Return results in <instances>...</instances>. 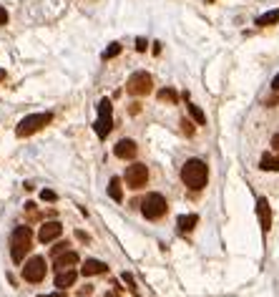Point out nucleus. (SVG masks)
<instances>
[{
	"instance_id": "1",
	"label": "nucleus",
	"mask_w": 279,
	"mask_h": 297,
	"mask_svg": "<svg viewBox=\"0 0 279 297\" xmlns=\"http://www.w3.org/2000/svg\"><path fill=\"white\" fill-rule=\"evenodd\" d=\"M207 179H209V166L202 159H189L181 166V181L186 184L189 189H194V192L204 189L207 187Z\"/></svg>"
},
{
	"instance_id": "29",
	"label": "nucleus",
	"mask_w": 279,
	"mask_h": 297,
	"mask_svg": "<svg viewBox=\"0 0 279 297\" xmlns=\"http://www.w3.org/2000/svg\"><path fill=\"white\" fill-rule=\"evenodd\" d=\"M78 295H81V297H86V295H91V287H81V290H78Z\"/></svg>"
},
{
	"instance_id": "32",
	"label": "nucleus",
	"mask_w": 279,
	"mask_h": 297,
	"mask_svg": "<svg viewBox=\"0 0 279 297\" xmlns=\"http://www.w3.org/2000/svg\"><path fill=\"white\" fill-rule=\"evenodd\" d=\"M43 297H63V290H58V292H53V295H43Z\"/></svg>"
},
{
	"instance_id": "17",
	"label": "nucleus",
	"mask_w": 279,
	"mask_h": 297,
	"mask_svg": "<svg viewBox=\"0 0 279 297\" xmlns=\"http://www.w3.org/2000/svg\"><path fill=\"white\" fill-rule=\"evenodd\" d=\"M259 169H262V171H277V169H279V159H277L274 154H264L262 161H259Z\"/></svg>"
},
{
	"instance_id": "16",
	"label": "nucleus",
	"mask_w": 279,
	"mask_h": 297,
	"mask_svg": "<svg viewBox=\"0 0 279 297\" xmlns=\"http://www.w3.org/2000/svg\"><path fill=\"white\" fill-rule=\"evenodd\" d=\"M108 194H111V199H113V202H124V192H121V179H118V176H113V179L108 181Z\"/></svg>"
},
{
	"instance_id": "8",
	"label": "nucleus",
	"mask_w": 279,
	"mask_h": 297,
	"mask_svg": "<svg viewBox=\"0 0 279 297\" xmlns=\"http://www.w3.org/2000/svg\"><path fill=\"white\" fill-rule=\"evenodd\" d=\"M146 181H148V166L146 164H131L126 169V184H129L131 189L146 187Z\"/></svg>"
},
{
	"instance_id": "19",
	"label": "nucleus",
	"mask_w": 279,
	"mask_h": 297,
	"mask_svg": "<svg viewBox=\"0 0 279 297\" xmlns=\"http://www.w3.org/2000/svg\"><path fill=\"white\" fill-rule=\"evenodd\" d=\"M189 114H191V119H194L199 126H204V124H207V114H204V111L199 108V106H194V103H191V106H189Z\"/></svg>"
},
{
	"instance_id": "3",
	"label": "nucleus",
	"mask_w": 279,
	"mask_h": 297,
	"mask_svg": "<svg viewBox=\"0 0 279 297\" xmlns=\"http://www.w3.org/2000/svg\"><path fill=\"white\" fill-rule=\"evenodd\" d=\"M53 121V114H30V116H25L20 124H18V129H15V134L23 139V136H30V134H35V131H41L43 126H48Z\"/></svg>"
},
{
	"instance_id": "34",
	"label": "nucleus",
	"mask_w": 279,
	"mask_h": 297,
	"mask_svg": "<svg viewBox=\"0 0 279 297\" xmlns=\"http://www.w3.org/2000/svg\"><path fill=\"white\" fill-rule=\"evenodd\" d=\"M3 78H5V71H3V68H0V81H3Z\"/></svg>"
},
{
	"instance_id": "20",
	"label": "nucleus",
	"mask_w": 279,
	"mask_h": 297,
	"mask_svg": "<svg viewBox=\"0 0 279 297\" xmlns=\"http://www.w3.org/2000/svg\"><path fill=\"white\" fill-rule=\"evenodd\" d=\"M118 53H121V43H111L108 51L103 53V61H111V58H116Z\"/></svg>"
},
{
	"instance_id": "2",
	"label": "nucleus",
	"mask_w": 279,
	"mask_h": 297,
	"mask_svg": "<svg viewBox=\"0 0 279 297\" xmlns=\"http://www.w3.org/2000/svg\"><path fill=\"white\" fill-rule=\"evenodd\" d=\"M30 239H33L30 227H15V232L10 237V257H13V262H23V259H25V254L30 252Z\"/></svg>"
},
{
	"instance_id": "18",
	"label": "nucleus",
	"mask_w": 279,
	"mask_h": 297,
	"mask_svg": "<svg viewBox=\"0 0 279 297\" xmlns=\"http://www.w3.org/2000/svg\"><path fill=\"white\" fill-rule=\"evenodd\" d=\"M277 23H279V10H272V13H264V15L257 18V25H262V28H267V25H277Z\"/></svg>"
},
{
	"instance_id": "15",
	"label": "nucleus",
	"mask_w": 279,
	"mask_h": 297,
	"mask_svg": "<svg viewBox=\"0 0 279 297\" xmlns=\"http://www.w3.org/2000/svg\"><path fill=\"white\" fill-rule=\"evenodd\" d=\"M196 224H199V217H196V214H184V217H179V232H181V234L191 232Z\"/></svg>"
},
{
	"instance_id": "28",
	"label": "nucleus",
	"mask_w": 279,
	"mask_h": 297,
	"mask_svg": "<svg viewBox=\"0 0 279 297\" xmlns=\"http://www.w3.org/2000/svg\"><path fill=\"white\" fill-rule=\"evenodd\" d=\"M272 148H274V151H279V134L272 136Z\"/></svg>"
},
{
	"instance_id": "21",
	"label": "nucleus",
	"mask_w": 279,
	"mask_h": 297,
	"mask_svg": "<svg viewBox=\"0 0 279 297\" xmlns=\"http://www.w3.org/2000/svg\"><path fill=\"white\" fill-rule=\"evenodd\" d=\"M158 98H161V101H169V103H176V91L164 88V91H158Z\"/></svg>"
},
{
	"instance_id": "5",
	"label": "nucleus",
	"mask_w": 279,
	"mask_h": 297,
	"mask_svg": "<svg viewBox=\"0 0 279 297\" xmlns=\"http://www.w3.org/2000/svg\"><path fill=\"white\" fill-rule=\"evenodd\" d=\"M166 209H169V204H166V199L161 197V194H146V199H143V204H141V212H143V217L146 219H161L164 214H166Z\"/></svg>"
},
{
	"instance_id": "22",
	"label": "nucleus",
	"mask_w": 279,
	"mask_h": 297,
	"mask_svg": "<svg viewBox=\"0 0 279 297\" xmlns=\"http://www.w3.org/2000/svg\"><path fill=\"white\" fill-rule=\"evenodd\" d=\"M121 280H124V282L129 285V290H131L134 295H139V287H136V282H134V277H131L129 272H124V275H121Z\"/></svg>"
},
{
	"instance_id": "23",
	"label": "nucleus",
	"mask_w": 279,
	"mask_h": 297,
	"mask_svg": "<svg viewBox=\"0 0 279 297\" xmlns=\"http://www.w3.org/2000/svg\"><path fill=\"white\" fill-rule=\"evenodd\" d=\"M181 131H184L186 136H194V124L186 121V119H181Z\"/></svg>"
},
{
	"instance_id": "9",
	"label": "nucleus",
	"mask_w": 279,
	"mask_h": 297,
	"mask_svg": "<svg viewBox=\"0 0 279 297\" xmlns=\"http://www.w3.org/2000/svg\"><path fill=\"white\" fill-rule=\"evenodd\" d=\"M61 234H63V224H61V222H46V224L41 227V232H38V239L46 244V242L58 239Z\"/></svg>"
},
{
	"instance_id": "26",
	"label": "nucleus",
	"mask_w": 279,
	"mask_h": 297,
	"mask_svg": "<svg viewBox=\"0 0 279 297\" xmlns=\"http://www.w3.org/2000/svg\"><path fill=\"white\" fill-rule=\"evenodd\" d=\"M146 48H148V43H146L143 38H136V51H139V53H143Z\"/></svg>"
},
{
	"instance_id": "4",
	"label": "nucleus",
	"mask_w": 279,
	"mask_h": 297,
	"mask_svg": "<svg viewBox=\"0 0 279 297\" xmlns=\"http://www.w3.org/2000/svg\"><path fill=\"white\" fill-rule=\"evenodd\" d=\"M111 114H113L111 101H108V98H101V101H98V121L93 124L98 139H106V136L111 134V129H113V116H111Z\"/></svg>"
},
{
	"instance_id": "31",
	"label": "nucleus",
	"mask_w": 279,
	"mask_h": 297,
	"mask_svg": "<svg viewBox=\"0 0 279 297\" xmlns=\"http://www.w3.org/2000/svg\"><path fill=\"white\" fill-rule=\"evenodd\" d=\"M272 88H274V91H279V76H274V81H272Z\"/></svg>"
},
{
	"instance_id": "24",
	"label": "nucleus",
	"mask_w": 279,
	"mask_h": 297,
	"mask_svg": "<svg viewBox=\"0 0 279 297\" xmlns=\"http://www.w3.org/2000/svg\"><path fill=\"white\" fill-rule=\"evenodd\" d=\"M41 199H43V202H56V199H58V194H56V192H51V189H43V192H41Z\"/></svg>"
},
{
	"instance_id": "6",
	"label": "nucleus",
	"mask_w": 279,
	"mask_h": 297,
	"mask_svg": "<svg viewBox=\"0 0 279 297\" xmlns=\"http://www.w3.org/2000/svg\"><path fill=\"white\" fill-rule=\"evenodd\" d=\"M151 88H153V78L146 71H136L134 76L126 81V91L131 96H146V93H151Z\"/></svg>"
},
{
	"instance_id": "13",
	"label": "nucleus",
	"mask_w": 279,
	"mask_h": 297,
	"mask_svg": "<svg viewBox=\"0 0 279 297\" xmlns=\"http://www.w3.org/2000/svg\"><path fill=\"white\" fill-rule=\"evenodd\" d=\"M73 265H78V254H75V252H70V249H66L63 254H58V257H56V270H58V272L70 270Z\"/></svg>"
},
{
	"instance_id": "33",
	"label": "nucleus",
	"mask_w": 279,
	"mask_h": 297,
	"mask_svg": "<svg viewBox=\"0 0 279 297\" xmlns=\"http://www.w3.org/2000/svg\"><path fill=\"white\" fill-rule=\"evenodd\" d=\"M106 297H121V295H118V292H108Z\"/></svg>"
},
{
	"instance_id": "11",
	"label": "nucleus",
	"mask_w": 279,
	"mask_h": 297,
	"mask_svg": "<svg viewBox=\"0 0 279 297\" xmlns=\"http://www.w3.org/2000/svg\"><path fill=\"white\" fill-rule=\"evenodd\" d=\"M257 214H259V224H262V229L269 232V227H272V209H269V202H267L264 197L257 202Z\"/></svg>"
},
{
	"instance_id": "25",
	"label": "nucleus",
	"mask_w": 279,
	"mask_h": 297,
	"mask_svg": "<svg viewBox=\"0 0 279 297\" xmlns=\"http://www.w3.org/2000/svg\"><path fill=\"white\" fill-rule=\"evenodd\" d=\"M66 249H68V242H58V244H56L51 252H53V257H58V254H63Z\"/></svg>"
},
{
	"instance_id": "7",
	"label": "nucleus",
	"mask_w": 279,
	"mask_h": 297,
	"mask_svg": "<svg viewBox=\"0 0 279 297\" xmlns=\"http://www.w3.org/2000/svg\"><path fill=\"white\" fill-rule=\"evenodd\" d=\"M23 277H25V282H33V285L43 282V277H46V259L43 257H30L25 262V267H23Z\"/></svg>"
},
{
	"instance_id": "14",
	"label": "nucleus",
	"mask_w": 279,
	"mask_h": 297,
	"mask_svg": "<svg viewBox=\"0 0 279 297\" xmlns=\"http://www.w3.org/2000/svg\"><path fill=\"white\" fill-rule=\"evenodd\" d=\"M75 280H78V275H75L73 270H63V272L56 275V287H58V290H66V287H70Z\"/></svg>"
},
{
	"instance_id": "12",
	"label": "nucleus",
	"mask_w": 279,
	"mask_h": 297,
	"mask_svg": "<svg viewBox=\"0 0 279 297\" xmlns=\"http://www.w3.org/2000/svg\"><path fill=\"white\" fill-rule=\"evenodd\" d=\"M103 272H108V267H106V262H101V259H86L83 267H81L83 277H93V275H103Z\"/></svg>"
},
{
	"instance_id": "30",
	"label": "nucleus",
	"mask_w": 279,
	"mask_h": 297,
	"mask_svg": "<svg viewBox=\"0 0 279 297\" xmlns=\"http://www.w3.org/2000/svg\"><path fill=\"white\" fill-rule=\"evenodd\" d=\"M141 111V103H131V114H139Z\"/></svg>"
},
{
	"instance_id": "10",
	"label": "nucleus",
	"mask_w": 279,
	"mask_h": 297,
	"mask_svg": "<svg viewBox=\"0 0 279 297\" xmlns=\"http://www.w3.org/2000/svg\"><path fill=\"white\" fill-rule=\"evenodd\" d=\"M136 151H139V146H136L134 139H121V141L116 144V148H113V154H116L118 159H134Z\"/></svg>"
},
{
	"instance_id": "27",
	"label": "nucleus",
	"mask_w": 279,
	"mask_h": 297,
	"mask_svg": "<svg viewBox=\"0 0 279 297\" xmlns=\"http://www.w3.org/2000/svg\"><path fill=\"white\" fill-rule=\"evenodd\" d=\"M0 25H8V10L0 5Z\"/></svg>"
}]
</instances>
